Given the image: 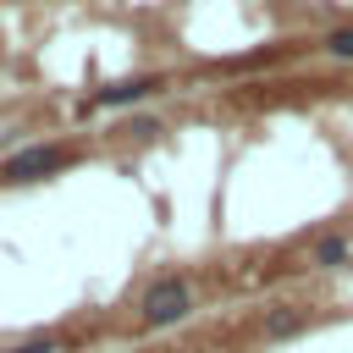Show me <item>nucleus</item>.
I'll return each mask as SVG.
<instances>
[{
    "mask_svg": "<svg viewBox=\"0 0 353 353\" xmlns=\"http://www.w3.org/2000/svg\"><path fill=\"white\" fill-rule=\"evenodd\" d=\"M193 314V281L188 276H154L138 298V325L143 331H165V325H182Z\"/></svg>",
    "mask_w": 353,
    "mask_h": 353,
    "instance_id": "obj_1",
    "label": "nucleus"
},
{
    "mask_svg": "<svg viewBox=\"0 0 353 353\" xmlns=\"http://www.w3.org/2000/svg\"><path fill=\"white\" fill-rule=\"evenodd\" d=\"M72 165V143H28V149H17L11 160H0V182H11V188H22V182H44V176H55V171H66Z\"/></svg>",
    "mask_w": 353,
    "mask_h": 353,
    "instance_id": "obj_2",
    "label": "nucleus"
},
{
    "mask_svg": "<svg viewBox=\"0 0 353 353\" xmlns=\"http://www.w3.org/2000/svg\"><path fill=\"white\" fill-rule=\"evenodd\" d=\"M149 94H160V77L154 72H138V77H121V83H105L83 99V110H121V105H143Z\"/></svg>",
    "mask_w": 353,
    "mask_h": 353,
    "instance_id": "obj_3",
    "label": "nucleus"
},
{
    "mask_svg": "<svg viewBox=\"0 0 353 353\" xmlns=\"http://www.w3.org/2000/svg\"><path fill=\"white\" fill-rule=\"evenodd\" d=\"M303 325H309V309H303V303H276V309L259 320V336H265V342H287V336H298Z\"/></svg>",
    "mask_w": 353,
    "mask_h": 353,
    "instance_id": "obj_4",
    "label": "nucleus"
},
{
    "mask_svg": "<svg viewBox=\"0 0 353 353\" xmlns=\"http://www.w3.org/2000/svg\"><path fill=\"white\" fill-rule=\"evenodd\" d=\"M347 259H353V237H342V232H325L309 248V265H320V270H342Z\"/></svg>",
    "mask_w": 353,
    "mask_h": 353,
    "instance_id": "obj_5",
    "label": "nucleus"
},
{
    "mask_svg": "<svg viewBox=\"0 0 353 353\" xmlns=\"http://www.w3.org/2000/svg\"><path fill=\"white\" fill-rule=\"evenodd\" d=\"M320 50H325L331 61H353V28H331V33L320 39Z\"/></svg>",
    "mask_w": 353,
    "mask_h": 353,
    "instance_id": "obj_6",
    "label": "nucleus"
},
{
    "mask_svg": "<svg viewBox=\"0 0 353 353\" xmlns=\"http://www.w3.org/2000/svg\"><path fill=\"white\" fill-rule=\"evenodd\" d=\"M11 353H61V336H28V342H17Z\"/></svg>",
    "mask_w": 353,
    "mask_h": 353,
    "instance_id": "obj_7",
    "label": "nucleus"
}]
</instances>
